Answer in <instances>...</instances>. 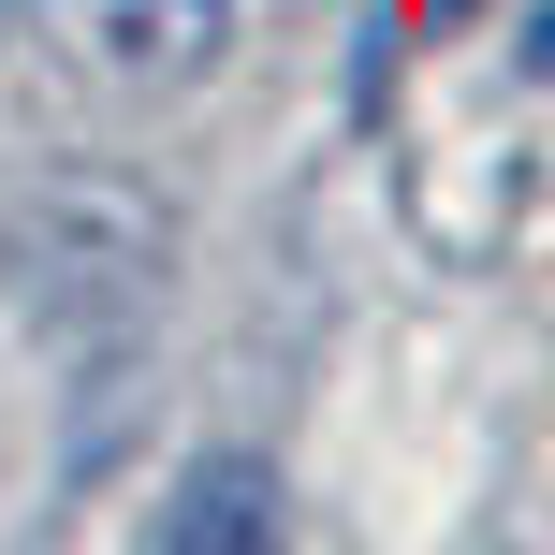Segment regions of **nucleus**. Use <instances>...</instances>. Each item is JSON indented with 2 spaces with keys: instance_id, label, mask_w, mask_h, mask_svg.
<instances>
[{
  "instance_id": "nucleus-1",
  "label": "nucleus",
  "mask_w": 555,
  "mask_h": 555,
  "mask_svg": "<svg viewBox=\"0 0 555 555\" xmlns=\"http://www.w3.org/2000/svg\"><path fill=\"white\" fill-rule=\"evenodd\" d=\"M263 512H249V468H205L191 482V512H162V541H249Z\"/></svg>"
}]
</instances>
